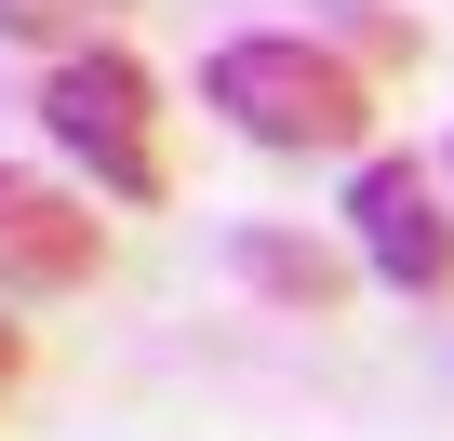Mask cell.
I'll return each mask as SVG.
<instances>
[{"label":"cell","instance_id":"cell-1","mask_svg":"<svg viewBox=\"0 0 454 441\" xmlns=\"http://www.w3.org/2000/svg\"><path fill=\"white\" fill-rule=\"evenodd\" d=\"M200 107L241 134V147H268V161H361L387 81L348 67L321 28H241V41L200 54Z\"/></svg>","mask_w":454,"mask_h":441},{"label":"cell","instance_id":"cell-2","mask_svg":"<svg viewBox=\"0 0 454 441\" xmlns=\"http://www.w3.org/2000/svg\"><path fill=\"white\" fill-rule=\"evenodd\" d=\"M27 121H41V147L94 187V201H121V214H147V201H174V107H160V67L107 28V41H67V54H41V81H27Z\"/></svg>","mask_w":454,"mask_h":441},{"label":"cell","instance_id":"cell-3","mask_svg":"<svg viewBox=\"0 0 454 441\" xmlns=\"http://www.w3.org/2000/svg\"><path fill=\"white\" fill-rule=\"evenodd\" d=\"M334 214H348L361 281H387V295H454V201H441V174H427L414 147H361Z\"/></svg>","mask_w":454,"mask_h":441},{"label":"cell","instance_id":"cell-4","mask_svg":"<svg viewBox=\"0 0 454 441\" xmlns=\"http://www.w3.org/2000/svg\"><path fill=\"white\" fill-rule=\"evenodd\" d=\"M107 268V214L81 174L41 161H0V295H81Z\"/></svg>","mask_w":454,"mask_h":441},{"label":"cell","instance_id":"cell-5","mask_svg":"<svg viewBox=\"0 0 454 441\" xmlns=\"http://www.w3.org/2000/svg\"><path fill=\"white\" fill-rule=\"evenodd\" d=\"M227 268H241L268 308H294V321H348V295H361V255L321 241V228H241Z\"/></svg>","mask_w":454,"mask_h":441},{"label":"cell","instance_id":"cell-6","mask_svg":"<svg viewBox=\"0 0 454 441\" xmlns=\"http://www.w3.org/2000/svg\"><path fill=\"white\" fill-rule=\"evenodd\" d=\"M308 28H321L348 67H374V81H401V67L427 54V28H414V14H387V0H308Z\"/></svg>","mask_w":454,"mask_h":441},{"label":"cell","instance_id":"cell-7","mask_svg":"<svg viewBox=\"0 0 454 441\" xmlns=\"http://www.w3.org/2000/svg\"><path fill=\"white\" fill-rule=\"evenodd\" d=\"M134 0H0V41L14 54H67V41H107Z\"/></svg>","mask_w":454,"mask_h":441},{"label":"cell","instance_id":"cell-8","mask_svg":"<svg viewBox=\"0 0 454 441\" xmlns=\"http://www.w3.org/2000/svg\"><path fill=\"white\" fill-rule=\"evenodd\" d=\"M14 374H27V335H14V321H0V401H14Z\"/></svg>","mask_w":454,"mask_h":441}]
</instances>
